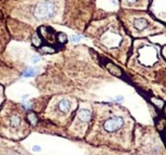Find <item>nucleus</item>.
I'll use <instances>...</instances> for the list:
<instances>
[{
    "instance_id": "1",
    "label": "nucleus",
    "mask_w": 166,
    "mask_h": 155,
    "mask_svg": "<svg viewBox=\"0 0 166 155\" xmlns=\"http://www.w3.org/2000/svg\"><path fill=\"white\" fill-rule=\"evenodd\" d=\"M83 33L99 50L126 64L134 39L127 34L117 12H108L103 16L94 18Z\"/></svg>"
},
{
    "instance_id": "2",
    "label": "nucleus",
    "mask_w": 166,
    "mask_h": 155,
    "mask_svg": "<svg viewBox=\"0 0 166 155\" xmlns=\"http://www.w3.org/2000/svg\"><path fill=\"white\" fill-rule=\"evenodd\" d=\"M162 45L152 42L149 38L134 39L132 46L131 53L127 58V66L134 69L136 72L146 73L150 72L160 73L161 71L166 72V61L163 58Z\"/></svg>"
},
{
    "instance_id": "3",
    "label": "nucleus",
    "mask_w": 166,
    "mask_h": 155,
    "mask_svg": "<svg viewBox=\"0 0 166 155\" xmlns=\"http://www.w3.org/2000/svg\"><path fill=\"white\" fill-rule=\"evenodd\" d=\"M117 14L122 22L127 34L133 39L150 38L163 35L166 32V25L153 18L149 11L125 10L119 9Z\"/></svg>"
},
{
    "instance_id": "4",
    "label": "nucleus",
    "mask_w": 166,
    "mask_h": 155,
    "mask_svg": "<svg viewBox=\"0 0 166 155\" xmlns=\"http://www.w3.org/2000/svg\"><path fill=\"white\" fill-rule=\"evenodd\" d=\"M32 131L25 105L10 100L0 108V136L9 140H23Z\"/></svg>"
},
{
    "instance_id": "5",
    "label": "nucleus",
    "mask_w": 166,
    "mask_h": 155,
    "mask_svg": "<svg viewBox=\"0 0 166 155\" xmlns=\"http://www.w3.org/2000/svg\"><path fill=\"white\" fill-rule=\"evenodd\" d=\"M67 4L69 7V0H35L32 4H29V14L21 20L30 24L60 23V18H64Z\"/></svg>"
},
{
    "instance_id": "6",
    "label": "nucleus",
    "mask_w": 166,
    "mask_h": 155,
    "mask_svg": "<svg viewBox=\"0 0 166 155\" xmlns=\"http://www.w3.org/2000/svg\"><path fill=\"white\" fill-rule=\"evenodd\" d=\"M78 105V100L72 96H53L46 104L43 116L56 126L67 128Z\"/></svg>"
},
{
    "instance_id": "7",
    "label": "nucleus",
    "mask_w": 166,
    "mask_h": 155,
    "mask_svg": "<svg viewBox=\"0 0 166 155\" xmlns=\"http://www.w3.org/2000/svg\"><path fill=\"white\" fill-rule=\"evenodd\" d=\"M93 112L88 105H86L85 103L79 104L70 124L67 127L68 134L71 137L77 138V139L83 138L90 127Z\"/></svg>"
},
{
    "instance_id": "8",
    "label": "nucleus",
    "mask_w": 166,
    "mask_h": 155,
    "mask_svg": "<svg viewBox=\"0 0 166 155\" xmlns=\"http://www.w3.org/2000/svg\"><path fill=\"white\" fill-rule=\"evenodd\" d=\"M148 11L155 20L166 25V0H150Z\"/></svg>"
},
{
    "instance_id": "9",
    "label": "nucleus",
    "mask_w": 166,
    "mask_h": 155,
    "mask_svg": "<svg viewBox=\"0 0 166 155\" xmlns=\"http://www.w3.org/2000/svg\"><path fill=\"white\" fill-rule=\"evenodd\" d=\"M120 9L125 10H148L150 0H118Z\"/></svg>"
},
{
    "instance_id": "10",
    "label": "nucleus",
    "mask_w": 166,
    "mask_h": 155,
    "mask_svg": "<svg viewBox=\"0 0 166 155\" xmlns=\"http://www.w3.org/2000/svg\"><path fill=\"white\" fill-rule=\"evenodd\" d=\"M56 40L58 43L65 45V43L68 42V37L66 36V34H64V33H58V35L56 36Z\"/></svg>"
},
{
    "instance_id": "11",
    "label": "nucleus",
    "mask_w": 166,
    "mask_h": 155,
    "mask_svg": "<svg viewBox=\"0 0 166 155\" xmlns=\"http://www.w3.org/2000/svg\"><path fill=\"white\" fill-rule=\"evenodd\" d=\"M82 38H83V36H81V35H71L70 41L72 43H78Z\"/></svg>"
},
{
    "instance_id": "12",
    "label": "nucleus",
    "mask_w": 166,
    "mask_h": 155,
    "mask_svg": "<svg viewBox=\"0 0 166 155\" xmlns=\"http://www.w3.org/2000/svg\"><path fill=\"white\" fill-rule=\"evenodd\" d=\"M41 61V57H40L39 54H34L30 57V62H32V64H36V63H38V62Z\"/></svg>"
},
{
    "instance_id": "13",
    "label": "nucleus",
    "mask_w": 166,
    "mask_h": 155,
    "mask_svg": "<svg viewBox=\"0 0 166 155\" xmlns=\"http://www.w3.org/2000/svg\"><path fill=\"white\" fill-rule=\"evenodd\" d=\"M23 75H24L25 77H32V76L35 75V69H27L24 72Z\"/></svg>"
},
{
    "instance_id": "14",
    "label": "nucleus",
    "mask_w": 166,
    "mask_h": 155,
    "mask_svg": "<svg viewBox=\"0 0 166 155\" xmlns=\"http://www.w3.org/2000/svg\"><path fill=\"white\" fill-rule=\"evenodd\" d=\"M4 89L2 86H0V108H1V105L4 104Z\"/></svg>"
},
{
    "instance_id": "15",
    "label": "nucleus",
    "mask_w": 166,
    "mask_h": 155,
    "mask_svg": "<svg viewBox=\"0 0 166 155\" xmlns=\"http://www.w3.org/2000/svg\"><path fill=\"white\" fill-rule=\"evenodd\" d=\"M161 52H162L163 58L165 59V61H166V43L162 45V49H161Z\"/></svg>"
},
{
    "instance_id": "16",
    "label": "nucleus",
    "mask_w": 166,
    "mask_h": 155,
    "mask_svg": "<svg viewBox=\"0 0 166 155\" xmlns=\"http://www.w3.org/2000/svg\"><path fill=\"white\" fill-rule=\"evenodd\" d=\"M163 36H165V37H166V32L164 33V34H163Z\"/></svg>"
}]
</instances>
